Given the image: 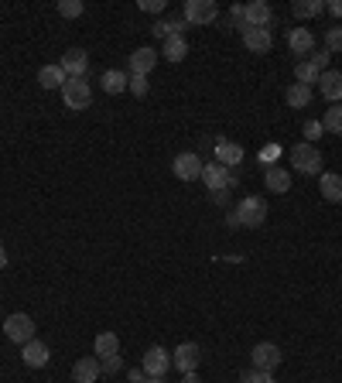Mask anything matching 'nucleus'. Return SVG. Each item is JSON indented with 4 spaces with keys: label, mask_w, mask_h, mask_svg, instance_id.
Wrapping results in <instances>:
<instances>
[{
    "label": "nucleus",
    "mask_w": 342,
    "mask_h": 383,
    "mask_svg": "<svg viewBox=\"0 0 342 383\" xmlns=\"http://www.w3.org/2000/svg\"><path fill=\"white\" fill-rule=\"evenodd\" d=\"M202 182L209 185V192H223L226 185H233V174H229V168H223L216 161V165H202Z\"/></svg>",
    "instance_id": "14"
},
{
    "label": "nucleus",
    "mask_w": 342,
    "mask_h": 383,
    "mask_svg": "<svg viewBox=\"0 0 342 383\" xmlns=\"http://www.w3.org/2000/svg\"><path fill=\"white\" fill-rule=\"evenodd\" d=\"M243 157H247L243 144H233V140H219V144H216V161H219L223 168H236V165H243Z\"/></svg>",
    "instance_id": "13"
},
{
    "label": "nucleus",
    "mask_w": 342,
    "mask_h": 383,
    "mask_svg": "<svg viewBox=\"0 0 342 383\" xmlns=\"http://www.w3.org/2000/svg\"><path fill=\"white\" fill-rule=\"evenodd\" d=\"M127 65H131V76H148L158 65V52L154 48H137V52H131Z\"/></svg>",
    "instance_id": "15"
},
{
    "label": "nucleus",
    "mask_w": 342,
    "mask_h": 383,
    "mask_svg": "<svg viewBox=\"0 0 342 383\" xmlns=\"http://www.w3.org/2000/svg\"><path fill=\"white\" fill-rule=\"evenodd\" d=\"M171 172H175L178 182H195V178H202V157H199V154H192V151L175 154Z\"/></svg>",
    "instance_id": "6"
},
{
    "label": "nucleus",
    "mask_w": 342,
    "mask_h": 383,
    "mask_svg": "<svg viewBox=\"0 0 342 383\" xmlns=\"http://www.w3.org/2000/svg\"><path fill=\"white\" fill-rule=\"evenodd\" d=\"M291 165H294V172L302 174H322V154L315 144H294L291 148Z\"/></svg>",
    "instance_id": "3"
},
{
    "label": "nucleus",
    "mask_w": 342,
    "mask_h": 383,
    "mask_svg": "<svg viewBox=\"0 0 342 383\" xmlns=\"http://www.w3.org/2000/svg\"><path fill=\"white\" fill-rule=\"evenodd\" d=\"M82 11H86L82 0H62V4H58V14H62V18H79Z\"/></svg>",
    "instance_id": "32"
},
{
    "label": "nucleus",
    "mask_w": 342,
    "mask_h": 383,
    "mask_svg": "<svg viewBox=\"0 0 342 383\" xmlns=\"http://www.w3.org/2000/svg\"><path fill=\"white\" fill-rule=\"evenodd\" d=\"M264 185H267V192L285 195V192H291V174H287L285 168H277V165H270L264 172Z\"/></svg>",
    "instance_id": "21"
},
{
    "label": "nucleus",
    "mask_w": 342,
    "mask_h": 383,
    "mask_svg": "<svg viewBox=\"0 0 342 383\" xmlns=\"http://www.w3.org/2000/svg\"><path fill=\"white\" fill-rule=\"evenodd\" d=\"M319 134H322V120H308V123H304V137H308V144H311Z\"/></svg>",
    "instance_id": "39"
},
{
    "label": "nucleus",
    "mask_w": 342,
    "mask_h": 383,
    "mask_svg": "<svg viewBox=\"0 0 342 383\" xmlns=\"http://www.w3.org/2000/svg\"><path fill=\"white\" fill-rule=\"evenodd\" d=\"M325 11H329L332 18H342V0H329V4H325Z\"/></svg>",
    "instance_id": "40"
},
{
    "label": "nucleus",
    "mask_w": 342,
    "mask_h": 383,
    "mask_svg": "<svg viewBox=\"0 0 342 383\" xmlns=\"http://www.w3.org/2000/svg\"><path fill=\"white\" fill-rule=\"evenodd\" d=\"M308 62H311V65H315L319 72H329V62H332V55H329L325 48H315V52H311V58H308Z\"/></svg>",
    "instance_id": "33"
},
{
    "label": "nucleus",
    "mask_w": 342,
    "mask_h": 383,
    "mask_svg": "<svg viewBox=\"0 0 342 383\" xmlns=\"http://www.w3.org/2000/svg\"><path fill=\"white\" fill-rule=\"evenodd\" d=\"M65 82H69V76H65L62 65H41V72H38L41 89H58V86H65Z\"/></svg>",
    "instance_id": "22"
},
{
    "label": "nucleus",
    "mask_w": 342,
    "mask_h": 383,
    "mask_svg": "<svg viewBox=\"0 0 342 383\" xmlns=\"http://www.w3.org/2000/svg\"><path fill=\"white\" fill-rule=\"evenodd\" d=\"M7 267V247H4V243H0V270Z\"/></svg>",
    "instance_id": "41"
},
{
    "label": "nucleus",
    "mask_w": 342,
    "mask_h": 383,
    "mask_svg": "<svg viewBox=\"0 0 342 383\" xmlns=\"http://www.w3.org/2000/svg\"><path fill=\"white\" fill-rule=\"evenodd\" d=\"M62 69H65V76L69 79H86V69H89V55L82 52V48H69L62 62H58Z\"/></svg>",
    "instance_id": "11"
},
{
    "label": "nucleus",
    "mask_w": 342,
    "mask_h": 383,
    "mask_svg": "<svg viewBox=\"0 0 342 383\" xmlns=\"http://www.w3.org/2000/svg\"><path fill=\"white\" fill-rule=\"evenodd\" d=\"M168 370H171V353L161 349V345H151V349L144 353V373H148V377H165Z\"/></svg>",
    "instance_id": "9"
},
{
    "label": "nucleus",
    "mask_w": 342,
    "mask_h": 383,
    "mask_svg": "<svg viewBox=\"0 0 342 383\" xmlns=\"http://www.w3.org/2000/svg\"><path fill=\"white\" fill-rule=\"evenodd\" d=\"M99 377H103V370H99V360L96 356H82L72 366V380L76 383H96Z\"/></svg>",
    "instance_id": "16"
},
{
    "label": "nucleus",
    "mask_w": 342,
    "mask_h": 383,
    "mask_svg": "<svg viewBox=\"0 0 342 383\" xmlns=\"http://www.w3.org/2000/svg\"><path fill=\"white\" fill-rule=\"evenodd\" d=\"M322 131L329 134H342V103H332L322 116Z\"/></svg>",
    "instance_id": "28"
},
{
    "label": "nucleus",
    "mask_w": 342,
    "mask_h": 383,
    "mask_svg": "<svg viewBox=\"0 0 342 383\" xmlns=\"http://www.w3.org/2000/svg\"><path fill=\"white\" fill-rule=\"evenodd\" d=\"M319 76H322V72H319V69H315L311 62H298V65H294V79H298L302 86H311V82H319Z\"/></svg>",
    "instance_id": "30"
},
{
    "label": "nucleus",
    "mask_w": 342,
    "mask_h": 383,
    "mask_svg": "<svg viewBox=\"0 0 342 383\" xmlns=\"http://www.w3.org/2000/svg\"><path fill=\"white\" fill-rule=\"evenodd\" d=\"M120 366H123L120 353H114V356H103V360H99V370H103V373H116Z\"/></svg>",
    "instance_id": "36"
},
{
    "label": "nucleus",
    "mask_w": 342,
    "mask_h": 383,
    "mask_svg": "<svg viewBox=\"0 0 342 383\" xmlns=\"http://www.w3.org/2000/svg\"><path fill=\"white\" fill-rule=\"evenodd\" d=\"M182 383H199V377H195V373H185V380Z\"/></svg>",
    "instance_id": "42"
},
{
    "label": "nucleus",
    "mask_w": 342,
    "mask_h": 383,
    "mask_svg": "<svg viewBox=\"0 0 342 383\" xmlns=\"http://www.w3.org/2000/svg\"><path fill=\"white\" fill-rule=\"evenodd\" d=\"M154 35L161 41H168L171 35H182L185 31V18H171V21H154V28H151Z\"/></svg>",
    "instance_id": "27"
},
{
    "label": "nucleus",
    "mask_w": 342,
    "mask_h": 383,
    "mask_svg": "<svg viewBox=\"0 0 342 383\" xmlns=\"http://www.w3.org/2000/svg\"><path fill=\"white\" fill-rule=\"evenodd\" d=\"M21 360H24V366H31V370H41V366H48L52 353H48V345L41 343V339H31V343L21 345Z\"/></svg>",
    "instance_id": "12"
},
{
    "label": "nucleus",
    "mask_w": 342,
    "mask_h": 383,
    "mask_svg": "<svg viewBox=\"0 0 342 383\" xmlns=\"http://www.w3.org/2000/svg\"><path fill=\"white\" fill-rule=\"evenodd\" d=\"M243 383H277V380H274V373H264V370H250V373H243Z\"/></svg>",
    "instance_id": "35"
},
{
    "label": "nucleus",
    "mask_w": 342,
    "mask_h": 383,
    "mask_svg": "<svg viewBox=\"0 0 342 383\" xmlns=\"http://www.w3.org/2000/svg\"><path fill=\"white\" fill-rule=\"evenodd\" d=\"M137 7L148 11V14H161V11H165V0H140Z\"/></svg>",
    "instance_id": "38"
},
{
    "label": "nucleus",
    "mask_w": 342,
    "mask_h": 383,
    "mask_svg": "<svg viewBox=\"0 0 342 383\" xmlns=\"http://www.w3.org/2000/svg\"><path fill=\"white\" fill-rule=\"evenodd\" d=\"M291 11H294V18H315V14H322L325 11V4L322 0H298Z\"/></svg>",
    "instance_id": "29"
},
{
    "label": "nucleus",
    "mask_w": 342,
    "mask_h": 383,
    "mask_svg": "<svg viewBox=\"0 0 342 383\" xmlns=\"http://www.w3.org/2000/svg\"><path fill=\"white\" fill-rule=\"evenodd\" d=\"M127 82H131V76H127V72H120V69H106V72H103V89H106L110 96L123 93V89H127Z\"/></svg>",
    "instance_id": "26"
},
{
    "label": "nucleus",
    "mask_w": 342,
    "mask_h": 383,
    "mask_svg": "<svg viewBox=\"0 0 342 383\" xmlns=\"http://www.w3.org/2000/svg\"><path fill=\"white\" fill-rule=\"evenodd\" d=\"M325 52H329V55H332V52H342V24H336V28L325 31Z\"/></svg>",
    "instance_id": "31"
},
{
    "label": "nucleus",
    "mask_w": 342,
    "mask_h": 383,
    "mask_svg": "<svg viewBox=\"0 0 342 383\" xmlns=\"http://www.w3.org/2000/svg\"><path fill=\"white\" fill-rule=\"evenodd\" d=\"M243 45L253 55H267L274 48V35H270V28H243Z\"/></svg>",
    "instance_id": "10"
},
{
    "label": "nucleus",
    "mask_w": 342,
    "mask_h": 383,
    "mask_svg": "<svg viewBox=\"0 0 342 383\" xmlns=\"http://www.w3.org/2000/svg\"><path fill=\"white\" fill-rule=\"evenodd\" d=\"M199 360H202L199 343H182L175 353H171V366L182 370V373H195V370H199Z\"/></svg>",
    "instance_id": "8"
},
{
    "label": "nucleus",
    "mask_w": 342,
    "mask_h": 383,
    "mask_svg": "<svg viewBox=\"0 0 342 383\" xmlns=\"http://www.w3.org/2000/svg\"><path fill=\"white\" fill-rule=\"evenodd\" d=\"M287 48H291L294 55H311V52H315V35H311L308 28H291Z\"/></svg>",
    "instance_id": "17"
},
{
    "label": "nucleus",
    "mask_w": 342,
    "mask_h": 383,
    "mask_svg": "<svg viewBox=\"0 0 342 383\" xmlns=\"http://www.w3.org/2000/svg\"><path fill=\"white\" fill-rule=\"evenodd\" d=\"M127 89H131L133 96H148V76H131Z\"/></svg>",
    "instance_id": "37"
},
{
    "label": "nucleus",
    "mask_w": 342,
    "mask_h": 383,
    "mask_svg": "<svg viewBox=\"0 0 342 383\" xmlns=\"http://www.w3.org/2000/svg\"><path fill=\"white\" fill-rule=\"evenodd\" d=\"M236 219H240V226H250V230L264 226L267 223V202L260 199V195H247V199H240V206H236Z\"/></svg>",
    "instance_id": "4"
},
{
    "label": "nucleus",
    "mask_w": 342,
    "mask_h": 383,
    "mask_svg": "<svg viewBox=\"0 0 342 383\" xmlns=\"http://www.w3.org/2000/svg\"><path fill=\"white\" fill-rule=\"evenodd\" d=\"M253 370H264V373H274L277 366H281V345H274V343H257L253 345Z\"/></svg>",
    "instance_id": "7"
},
{
    "label": "nucleus",
    "mask_w": 342,
    "mask_h": 383,
    "mask_svg": "<svg viewBox=\"0 0 342 383\" xmlns=\"http://www.w3.org/2000/svg\"><path fill=\"white\" fill-rule=\"evenodd\" d=\"M161 55L168 58V62H182V58L189 55V41H185V35H171V38L165 41V48H161Z\"/></svg>",
    "instance_id": "25"
},
{
    "label": "nucleus",
    "mask_w": 342,
    "mask_h": 383,
    "mask_svg": "<svg viewBox=\"0 0 342 383\" xmlns=\"http://www.w3.org/2000/svg\"><path fill=\"white\" fill-rule=\"evenodd\" d=\"M182 18L192 28H206V24H212V21L219 18V7H216V0H185Z\"/></svg>",
    "instance_id": "2"
},
{
    "label": "nucleus",
    "mask_w": 342,
    "mask_h": 383,
    "mask_svg": "<svg viewBox=\"0 0 342 383\" xmlns=\"http://www.w3.org/2000/svg\"><path fill=\"white\" fill-rule=\"evenodd\" d=\"M93 353H96V360L120 353V339H116V332H99V335H96V343H93Z\"/></svg>",
    "instance_id": "24"
},
{
    "label": "nucleus",
    "mask_w": 342,
    "mask_h": 383,
    "mask_svg": "<svg viewBox=\"0 0 342 383\" xmlns=\"http://www.w3.org/2000/svg\"><path fill=\"white\" fill-rule=\"evenodd\" d=\"M319 89H322V96L329 103H342V72H336V69L322 72L319 76Z\"/></svg>",
    "instance_id": "19"
},
{
    "label": "nucleus",
    "mask_w": 342,
    "mask_h": 383,
    "mask_svg": "<svg viewBox=\"0 0 342 383\" xmlns=\"http://www.w3.org/2000/svg\"><path fill=\"white\" fill-rule=\"evenodd\" d=\"M144 383H165V377H148Z\"/></svg>",
    "instance_id": "43"
},
{
    "label": "nucleus",
    "mask_w": 342,
    "mask_h": 383,
    "mask_svg": "<svg viewBox=\"0 0 342 383\" xmlns=\"http://www.w3.org/2000/svg\"><path fill=\"white\" fill-rule=\"evenodd\" d=\"M319 189H322L325 202H342V174L322 172V174H319Z\"/></svg>",
    "instance_id": "20"
},
{
    "label": "nucleus",
    "mask_w": 342,
    "mask_h": 383,
    "mask_svg": "<svg viewBox=\"0 0 342 383\" xmlns=\"http://www.w3.org/2000/svg\"><path fill=\"white\" fill-rule=\"evenodd\" d=\"M62 99H65L69 110H89V103H93V89H89L86 79H69V82L62 86Z\"/></svg>",
    "instance_id": "5"
},
{
    "label": "nucleus",
    "mask_w": 342,
    "mask_h": 383,
    "mask_svg": "<svg viewBox=\"0 0 342 383\" xmlns=\"http://www.w3.org/2000/svg\"><path fill=\"white\" fill-rule=\"evenodd\" d=\"M270 21H274V11H270L267 0L247 4V28H270Z\"/></svg>",
    "instance_id": "18"
},
{
    "label": "nucleus",
    "mask_w": 342,
    "mask_h": 383,
    "mask_svg": "<svg viewBox=\"0 0 342 383\" xmlns=\"http://www.w3.org/2000/svg\"><path fill=\"white\" fill-rule=\"evenodd\" d=\"M229 21L243 31V28H247V7H243V4H233V7H229Z\"/></svg>",
    "instance_id": "34"
},
{
    "label": "nucleus",
    "mask_w": 342,
    "mask_h": 383,
    "mask_svg": "<svg viewBox=\"0 0 342 383\" xmlns=\"http://www.w3.org/2000/svg\"><path fill=\"white\" fill-rule=\"evenodd\" d=\"M285 103L291 110H304L308 103H311V86H302V82H291L285 93Z\"/></svg>",
    "instance_id": "23"
},
{
    "label": "nucleus",
    "mask_w": 342,
    "mask_h": 383,
    "mask_svg": "<svg viewBox=\"0 0 342 383\" xmlns=\"http://www.w3.org/2000/svg\"><path fill=\"white\" fill-rule=\"evenodd\" d=\"M4 335H7V343H31L35 339V318L31 315H24V311H14V315H7L4 318Z\"/></svg>",
    "instance_id": "1"
}]
</instances>
